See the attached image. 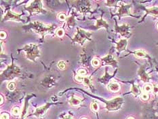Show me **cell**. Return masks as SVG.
I'll return each mask as SVG.
<instances>
[{"label":"cell","instance_id":"6da1fadb","mask_svg":"<svg viewBox=\"0 0 158 119\" xmlns=\"http://www.w3.org/2000/svg\"><path fill=\"white\" fill-rule=\"evenodd\" d=\"M31 28L36 31V33L40 34L43 37L46 33H52L54 29H55V25H45L39 21H35L31 23L29 25L27 26Z\"/></svg>","mask_w":158,"mask_h":119},{"label":"cell","instance_id":"7a4b0ae2","mask_svg":"<svg viewBox=\"0 0 158 119\" xmlns=\"http://www.w3.org/2000/svg\"><path fill=\"white\" fill-rule=\"evenodd\" d=\"M22 50L25 51L26 52L27 58L29 59V60L35 61V59L37 57H40V52L38 48V46L35 44H27L23 47Z\"/></svg>","mask_w":158,"mask_h":119},{"label":"cell","instance_id":"3957f363","mask_svg":"<svg viewBox=\"0 0 158 119\" xmlns=\"http://www.w3.org/2000/svg\"><path fill=\"white\" fill-rule=\"evenodd\" d=\"M92 36V33L89 31H85L80 28H77V33L74 38L72 40L73 42H78L83 44L85 40H90V36Z\"/></svg>","mask_w":158,"mask_h":119},{"label":"cell","instance_id":"277c9868","mask_svg":"<svg viewBox=\"0 0 158 119\" xmlns=\"http://www.w3.org/2000/svg\"><path fill=\"white\" fill-rule=\"evenodd\" d=\"M20 74V70L18 67L14 65H11L10 66H8V68L4 71V75H2V76H4L7 78H14L15 76H17L18 74Z\"/></svg>","mask_w":158,"mask_h":119},{"label":"cell","instance_id":"5b68a950","mask_svg":"<svg viewBox=\"0 0 158 119\" xmlns=\"http://www.w3.org/2000/svg\"><path fill=\"white\" fill-rule=\"evenodd\" d=\"M123 102H124V100L122 98H116L110 100V101L106 102L107 108L109 110H115V109H118L121 107Z\"/></svg>","mask_w":158,"mask_h":119},{"label":"cell","instance_id":"8992f818","mask_svg":"<svg viewBox=\"0 0 158 119\" xmlns=\"http://www.w3.org/2000/svg\"><path fill=\"white\" fill-rule=\"evenodd\" d=\"M26 10L29 12L30 14L33 13V12H37V13H40V12H43L42 8V2L40 1H33L31 2L30 6L25 7Z\"/></svg>","mask_w":158,"mask_h":119},{"label":"cell","instance_id":"52a82bcc","mask_svg":"<svg viewBox=\"0 0 158 119\" xmlns=\"http://www.w3.org/2000/svg\"><path fill=\"white\" fill-rule=\"evenodd\" d=\"M131 8V5H124L122 4L119 6V8L118 12V15L119 16V18L122 17H128V16H131L130 10V9Z\"/></svg>","mask_w":158,"mask_h":119},{"label":"cell","instance_id":"ba28073f","mask_svg":"<svg viewBox=\"0 0 158 119\" xmlns=\"http://www.w3.org/2000/svg\"><path fill=\"white\" fill-rule=\"evenodd\" d=\"M17 21V22H20L23 20L21 19V15L18 14L17 13H14V12H12L11 10H8L7 13L6 14L5 17L4 18V21Z\"/></svg>","mask_w":158,"mask_h":119},{"label":"cell","instance_id":"9c48e42d","mask_svg":"<svg viewBox=\"0 0 158 119\" xmlns=\"http://www.w3.org/2000/svg\"><path fill=\"white\" fill-rule=\"evenodd\" d=\"M129 29L130 27L126 24L122 25V26H118L116 24L115 26V31L119 33L122 36H126L129 34Z\"/></svg>","mask_w":158,"mask_h":119},{"label":"cell","instance_id":"30bf717a","mask_svg":"<svg viewBox=\"0 0 158 119\" xmlns=\"http://www.w3.org/2000/svg\"><path fill=\"white\" fill-rule=\"evenodd\" d=\"M51 105V104H47L46 105H44L43 106H41V107L37 108L36 109V111L35 112V115L37 116V117H42L44 114L46 113V112L47 109H48V108L50 107V106Z\"/></svg>","mask_w":158,"mask_h":119},{"label":"cell","instance_id":"8fae6325","mask_svg":"<svg viewBox=\"0 0 158 119\" xmlns=\"http://www.w3.org/2000/svg\"><path fill=\"white\" fill-rule=\"evenodd\" d=\"M138 75L139 77L141 78V79L143 81L144 83H148L149 82L151 78L146 73V71H145L144 68L142 67L140 68V70H138Z\"/></svg>","mask_w":158,"mask_h":119},{"label":"cell","instance_id":"7c38bea8","mask_svg":"<svg viewBox=\"0 0 158 119\" xmlns=\"http://www.w3.org/2000/svg\"><path fill=\"white\" fill-rule=\"evenodd\" d=\"M126 46H127V40L126 39L120 40L117 43V46H116L117 51H118L119 52L124 51V50L126 49Z\"/></svg>","mask_w":158,"mask_h":119},{"label":"cell","instance_id":"4fadbf2b","mask_svg":"<svg viewBox=\"0 0 158 119\" xmlns=\"http://www.w3.org/2000/svg\"><path fill=\"white\" fill-rule=\"evenodd\" d=\"M145 11H146L147 14H145V17H146L148 14L152 15L153 17H158V7L157 6H153L152 8H146L145 9Z\"/></svg>","mask_w":158,"mask_h":119},{"label":"cell","instance_id":"5bb4252c","mask_svg":"<svg viewBox=\"0 0 158 119\" xmlns=\"http://www.w3.org/2000/svg\"><path fill=\"white\" fill-rule=\"evenodd\" d=\"M103 60L105 61L107 64L111 65H113V66H117V61L111 55H107V57L103 58Z\"/></svg>","mask_w":158,"mask_h":119},{"label":"cell","instance_id":"9a60e30c","mask_svg":"<svg viewBox=\"0 0 158 119\" xmlns=\"http://www.w3.org/2000/svg\"><path fill=\"white\" fill-rule=\"evenodd\" d=\"M108 27H109L108 23H107L105 21H104L103 18H100V19H98L96 21V24L95 26L96 29H99V28H101V27H104L107 29Z\"/></svg>","mask_w":158,"mask_h":119},{"label":"cell","instance_id":"2e32d148","mask_svg":"<svg viewBox=\"0 0 158 119\" xmlns=\"http://www.w3.org/2000/svg\"><path fill=\"white\" fill-rule=\"evenodd\" d=\"M108 89H109V90H111V91L116 93L119 90L120 85L118 83H117L115 82H111L109 84Z\"/></svg>","mask_w":158,"mask_h":119},{"label":"cell","instance_id":"e0dca14e","mask_svg":"<svg viewBox=\"0 0 158 119\" xmlns=\"http://www.w3.org/2000/svg\"><path fill=\"white\" fill-rule=\"evenodd\" d=\"M81 99H79L77 97H75L74 95H72L71 98L69 100V103L73 106H77L81 104Z\"/></svg>","mask_w":158,"mask_h":119},{"label":"cell","instance_id":"ac0fdd59","mask_svg":"<svg viewBox=\"0 0 158 119\" xmlns=\"http://www.w3.org/2000/svg\"><path fill=\"white\" fill-rule=\"evenodd\" d=\"M131 93L134 94V95L137 96L141 93V89H139V87L137 85V84H133L131 88Z\"/></svg>","mask_w":158,"mask_h":119},{"label":"cell","instance_id":"d6986e66","mask_svg":"<svg viewBox=\"0 0 158 119\" xmlns=\"http://www.w3.org/2000/svg\"><path fill=\"white\" fill-rule=\"evenodd\" d=\"M67 25H69V27H73L75 25V18H74V16L72 15L71 16V17H69V18H67Z\"/></svg>","mask_w":158,"mask_h":119},{"label":"cell","instance_id":"ffe728a7","mask_svg":"<svg viewBox=\"0 0 158 119\" xmlns=\"http://www.w3.org/2000/svg\"><path fill=\"white\" fill-rule=\"evenodd\" d=\"M143 90L145 93H147L153 91V85H151L150 84H145L143 86Z\"/></svg>","mask_w":158,"mask_h":119},{"label":"cell","instance_id":"44dd1931","mask_svg":"<svg viewBox=\"0 0 158 119\" xmlns=\"http://www.w3.org/2000/svg\"><path fill=\"white\" fill-rule=\"evenodd\" d=\"M134 55L140 58H143L147 56V54L145 53L143 51H141V50H139V51H137L134 52Z\"/></svg>","mask_w":158,"mask_h":119},{"label":"cell","instance_id":"7402d4cb","mask_svg":"<svg viewBox=\"0 0 158 119\" xmlns=\"http://www.w3.org/2000/svg\"><path fill=\"white\" fill-rule=\"evenodd\" d=\"M83 83L85 86H90L92 84V81L90 80V77H84L83 80Z\"/></svg>","mask_w":158,"mask_h":119},{"label":"cell","instance_id":"603a6c76","mask_svg":"<svg viewBox=\"0 0 158 119\" xmlns=\"http://www.w3.org/2000/svg\"><path fill=\"white\" fill-rule=\"evenodd\" d=\"M56 34L58 37H62L65 35V31L62 28H59V29L56 31Z\"/></svg>","mask_w":158,"mask_h":119},{"label":"cell","instance_id":"cb8c5ba5","mask_svg":"<svg viewBox=\"0 0 158 119\" xmlns=\"http://www.w3.org/2000/svg\"><path fill=\"white\" fill-rule=\"evenodd\" d=\"M11 112L14 116H18L20 113V109L18 107H14L12 109Z\"/></svg>","mask_w":158,"mask_h":119},{"label":"cell","instance_id":"d4e9b609","mask_svg":"<svg viewBox=\"0 0 158 119\" xmlns=\"http://www.w3.org/2000/svg\"><path fill=\"white\" fill-rule=\"evenodd\" d=\"M58 18L59 19V21H65V20H67V16H66L65 14L62 13V12H61V13H60L58 16Z\"/></svg>","mask_w":158,"mask_h":119},{"label":"cell","instance_id":"484cf974","mask_svg":"<svg viewBox=\"0 0 158 119\" xmlns=\"http://www.w3.org/2000/svg\"><path fill=\"white\" fill-rule=\"evenodd\" d=\"M141 99L143 100V101H147V100L149 99V94L147 93H143L141 94Z\"/></svg>","mask_w":158,"mask_h":119},{"label":"cell","instance_id":"4316f807","mask_svg":"<svg viewBox=\"0 0 158 119\" xmlns=\"http://www.w3.org/2000/svg\"><path fill=\"white\" fill-rule=\"evenodd\" d=\"M58 68L60 69V70H64V69H65V67H66L65 63L64 61H59L58 63Z\"/></svg>","mask_w":158,"mask_h":119},{"label":"cell","instance_id":"83f0119b","mask_svg":"<svg viewBox=\"0 0 158 119\" xmlns=\"http://www.w3.org/2000/svg\"><path fill=\"white\" fill-rule=\"evenodd\" d=\"M16 88V84L14 83L11 82L8 84V89L10 90H14Z\"/></svg>","mask_w":158,"mask_h":119},{"label":"cell","instance_id":"f1b7e54d","mask_svg":"<svg viewBox=\"0 0 158 119\" xmlns=\"http://www.w3.org/2000/svg\"><path fill=\"white\" fill-rule=\"evenodd\" d=\"M92 63L94 67H99L100 65V61L98 59H94L92 61Z\"/></svg>","mask_w":158,"mask_h":119},{"label":"cell","instance_id":"f546056e","mask_svg":"<svg viewBox=\"0 0 158 119\" xmlns=\"http://www.w3.org/2000/svg\"><path fill=\"white\" fill-rule=\"evenodd\" d=\"M91 108L92 109V110H94V112H97L99 110V105H98L95 102H94L91 104Z\"/></svg>","mask_w":158,"mask_h":119},{"label":"cell","instance_id":"4dcf8cb0","mask_svg":"<svg viewBox=\"0 0 158 119\" xmlns=\"http://www.w3.org/2000/svg\"><path fill=\"white\" fill-rule=\"evenodd\" d=\"M86 71L84 69H80V70H78V74L80 75V76H84V75L86 74Z\"/></svg>","mask_w":158,"mask_h":119},{"label":"cell","instance_id":"1f68e13d","mask_svg":"<svg viewBox=\"0 0 158 119\" xmlns=\"http://www.w3.org/2000/svg\"><path fill=\"white\" fill-rule=\"evenodd\" d=\"M6 37H7V34H6L5 31H1V33H0V37H1V39L4 40L6 38Z\"/></svg>","mask_w":158,"mask_h":119},{"label":"cell","instance_id":"d6a6232c","mask_svg":"<svg viewBox=\"0 0 158 119\" xmlns=\"http://www.w3.org/2000/svg\"><path fill=\"white\" fill-rule=\"evenodd\" d=\"M75 80L78 81V82H83L84 78H83V76H80V75L78 74L76 76H75Z\"/></svg>","mask_w":158,"mask_h":119},{"label":"cell","instance_id":"836d02e7","mask_svg":"<svg viewBox=\"0 0 158 119\" xmlns=\"http://www.w3.org/2000/svg\"><path fill=\"white\" fill-rule=\"evenodd\" d=\"M118 1H107V4H108L109 6H115L116 5L117 3H118Z\"/></svg>","mask_w":158,"mask_h":119},{"label":"cell","instance_id":"e575fe53","mask_svg":"<svg viewBox=\"0 0 158 119\" xmlns=\"http://www.w3.org/2000/svg\"><path fill=\"white\" fill-rule=\"evenodd\" d=\"M9 118H10V117L7 113H3L1 115V119H9Z\"/></svg>","mask_w":158,"mask_h":119},{"label":"cell","instance_id":"d590c367","mask_svg":"<svg viewBox=\"0 0 158 119\" xmlns=\"http://www.w3.org/2000/svg\"><path fill=\"white\" fill-rule=\"evenodd\" d=\"M153 92L154 93H158V85H153Z\"/></svg>","mask_w":158,"mask_h":119},{"label":"cell","instance_id":"8d00e7d4","mask_svg":"<svg viewBox=\"0 0 158 119\" xmlns=\"http://www.w3.org/2000/svg\"><path fill=\"white\" fill-rule=\"evenodd\" d=\"M63 119H72L71 116L69 115H65L64 117H63Z\"/></svg>","mask_w":158,"mask_h":119},{"label":"cell","instance_id":"74e56055","mask_svg":"<svg viewBox=\"0 0 158 119\" xmlns=\"http://www.w3.org/2000/svg\"><path fill=\"white\" fill-rule=\"evenodd\" d=\"M3 104V97L2 95H1V104Z\"/></svg>","mask_w":158,"mask_h":119},{"label":"cell","instance_id":"f35d334b","mask_svg":"<svg viewBox=\"0 0 158 119\" xmlns=\"http://www.w3.org/2000/svg\"><path fill=\"white\" fill-rule=\"evenodd\" d=\"M128 119H134L133 117H129V118H128Z\"/></svg>","mask_w":158,"mask_h":119},{"label":"cell","instance_id":"ab89813d","mask_svg":"<svg viewBox=\"0 0 158 119\" xmlns=\"http://www.w3.org/2000/svg\"><path fill=\"white\" fill-rule=\"evenodd\" d=\"M81 119H88L87 118H85V117H84V118H81Z\"/></svg>","mask_w":158,"mask_h":119},{"label":"cell","instance_id":"60d3db41","mask_svg":"<svg viewBox=\"0 0 158 119\" xmlns=\"http://www.w3.org/2000/svg\"><path fill=\"white\" fill-rule=\"evenodd\" d=\"M157 29H158V23L157 24Z\"/></svg>","mask_w":158,"mask_h":119}]
</instances>
